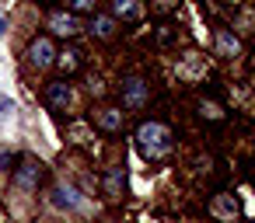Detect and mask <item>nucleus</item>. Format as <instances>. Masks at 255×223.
Returning <instances> with one entry per match:
<instances>
[{
    "label": "nucleus",
    "instance_id": "nucleus-3",
    "mask_svg": "<svg viewBox=\"0 0 255 223\" xmlns=\"http://www.w3.org/2000/svg\"><path fill=\"white\" fill-rule=\"evenodd\" d=\"M42 178H46V167H42L35 157H21V160H18V167H14V185H18V188L35 192Z\"/></svg>",
    "mask_w": 255,
    "mask_h": 223
},
{
    "label": "nucleus",
    "instance_id": "nucleus-16",
    "mask_svg": "<svg viewBox=\"0 0 255 223\" xmlns=\"http://www.w3.org/2000/svg\"><path fill=\"white\" fill-rule=\"evenodd\" d=\"M11 164H14V153H11V150H0V171L11 167Z\"/></svg>",
    "mask_w": 255,
    "mask_h": 223
},
{
    "label": "nucleus",
    "instance_id": "nucleus-6",
    "mask_svg": "<svg viewBox=\"0 0 255 223\" xmlns=\"http://www.w3.org/2000/svg\"><path fill=\"white\" fill-rule=\"evenodd\" d=\"M49 202L56 209H81V199H77V188L74 185H56L49 192Z\"/></svg>",
    "mask_w": 255,
    "mask_h": 223
},
{
    "label": "nucleus",
    "instance_id": "nucleus-9",
    "mask_svg": "<svg viewBox=\"0 0 255 223\" xmlns=\"http://www.w3.org/2000/svg\"><path fill=\"white\" fill-rule=\"evenodd\" d=\"M46 101H49V108H67V105H70V87H67V80H53V84L46 87Z\"/></svg>",
    "mask_w": 255,
    "mask_h": 223
},
{
    "label": "nucleus",
    "instance_id": "nucleus-11",
    "mask_svg": "<svg viewBox=\"0 0 255 223\" xmlns=\"http://www.w3.org/2000/svg\"><path fill=\"white\" fill-rule=\"evenodd\" d=\"M123 188H126V171H123V167H112V171L105 174V195H109V199H119Z\"/></svg>",
    "mask_w": 255,
    "mask_h": 223
},
{
    "label": "nucleus",
    "instance_id": "nucleus-13",
    "mask_svg": "<svg viewBox=\"0 0 255 223\" xmlns=\"http://www.w3.org/2000/svg\"><path fill=\"white\" fill-rule=\"evenodd\" d=\"M91 32H95L98 39H112V35H116V18H109V14H95V18H91Z\"/></svg>",
    "mask_w": 255,
    "mask_h": 223
},
{
    "label": "nucleus",
    "instance_id": "nucleus-8",
    "mask_svg": "<svg viewBox=\"0 0 255 223\" xmlns=\"http://www.w3.org/2000/svg\"><path fill=\"white\" fill-rule=\"evenodd\" d=\"M217 56H224V60L241 56V42H238V35H231L227 28H217Z\"/></svg>",
    "mask_w": 255,
    "mask_h": 223
},
{
    "label": "nucleus",
    "instance_id": "nucleus-14",
    "mask_svg": "<svg viewBox=\"0 0 255 223\" xmlns=\"http://www.w3.org/2000/svg\"><path fill=\"white\" fill-rule=\"evenodd\" d=\"M199 115L210 119V122H220V119H224V108H220L217 101H206V98H203V101H199Z\"/></svg>",
    "mask_w": 255,
    "mask_h": 223
},
{
    "label": "nucleus",
    "instance_id": "nucleus-2",
    "mask_svg": "<svg viewBox=\"0 0 255 223\" xmlns=\"http://www.w3.org/2000/svg\"><path fill=\"white\" fill-rule=\"evenodd\" d=\"M119 94H123V108L129 112H140L147 101H150V84L143 77H123L119 84Z\"/></svg>",
    "mask_w": 255,
    "mask_h": 223
},
{
    "label": "nucleus",
    "instance_id": "nucleus-7",
    "mask_svg": "<svg viewBox=\"0 0 255 223\" xmlns=\"http://www.w3.org/2000/svg\"><path fill=\"white\" fill-rule=\"evenodd\" d=\"M109 7H112V18H123V21H140L143 14L140 0H109Z\"/></svg>",
    "mask_w": 255,
    "mask_h": 223
},
{
    "label": "nucleus",
    "instance_id": "nucleus-4",
    "mask_svg": "<svg viewBox=\"0 0 255 223\" xmlns=\"http://www.w3.org/2000/svg\"><path fill=\"white\" fill-rule=\"evenodd\" d=\"M28 63L32 67H39V70H46V67H53L56 63V49H53V42L42 35V39H35L32 46H28Z\"/></svg>",
    "mask_w": 255,
    "mask_h": 223
},
{
    "label": "nucleus",
    "instance_id": "nucleus-17",
    "mask_svg": "<svg viewBox=\"0 0 255 223\" xmlns=\"http://www.w3.org/2000/svg\"><path fill=\"white\" fill-rule=\"evenodd\" d=\"M4 25H7V21H4V14H0V35H4Z\"/></svg>",
    "mask_w": 255,
    "mask_h": 223
},
{
    "label": "nucleus",
    "instance_id": "nucleus-1",
    "mask_svg": "<svg viewBox=\"0 0 255 223\" xmlns=\"http://www.w3.org/2000/svg\"><path fill=\"white\" fill-rule=\"evenodd\" d=\"M136 143H140V153H143L147 160H164V157L171 153V147H175V136H171V129H168L164 122L150 119V122H140Z\"/></svg>",
    "mask_w": 255,
    "mask_h": 223
},
{
    "label": "nucleus",
    "instance_id": "nucleus-12",
    "mask_svg": "<svg viewBox=\"0 0 255 223\" xmlns=\"http://www.w3.org/2000/svg\"><path fill=\"white\" fill-rule=\"evenodd\" d=\"M98 126H102L105 133L123 129V108H102V112H98Z\"/></svg>",
    "mask_w": 255,
    "mask_h": 223
},
{
    "label": "nucleus",
    "instance_id": "nucleus-10",
    "mask_svg": "<svg viewBox=\"0 0 255 223\" xmlns=\"http://www.w3.org/2000/svg\"><path fill=\"white\" fill-rule=\"evenodd\" d=\"M56 63H60V70H63V74H77V70L84 67V53H81V49H74V46H67V49L60 53V60H56Z\"/></svg>",
    "mask_w": 255,
    "mask_h": 223
},
{
    "label": "nucleus",
    "instance_id": "nucleus-15",
    "mask_svg": "<svg viewBox=\"0 0 255 223\" xmlns=\"http://www.w3.org/2000/svg\"><path fill=\"white\" fill-rule=\"evenodd\" d=\"M98 0H67V11L70 14H95Z\"/></svg>",
    "mask_w": 255,
    "mask_h": 223
},
{
    "label": "nucleus",
    "instance_id": "nucleus-5",
    "mask_svg": "<svg viewBox=\"0 0 255 223\" xmlns=\"http://www.w3.org/2000/svg\"><path fill=\"white\" fill-rule=\"evenodd\" d=\"M49 28H53L56 35H63V39H70V35H77L84 25H81L77 14H70V11H53V14H49Z\"/></svg>",
    "mask_w": 255,
    "mask_h": 223
}]
</instances>
